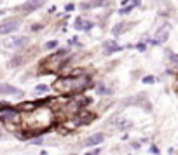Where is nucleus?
<instances>
[{
	"instance_id": "nucleus-1",
	"label": "nucleus",
	"mask_w": 178,
	"mask_h": 155,
	"mask_svg": "<svg viewBox=\"0 0 178 155\" xmlns=\"http://www.w3.org/2000/svg\"><path fill=\"white\" fill-rule=\"evenodd\" d=\"M18 28H19V21H18V19H9V21L0 25V35L12 33V31H16Z\"/></svg>"
},
{
	"instance_id": "nucleus-2",
	"label": "nucleus",
	"mask_w": 178,
	"mask_h": 155,
	"mask_svg": "<svg viewBox=\"0 0 178 155\" xmlns=\"http://www.w3.org/2000/svg\"><path fill=\"white\" fill-rule=\"evenodd\" d=\"M0 94H9V96H19L23 94L21 89H18L11 84H0Z\"/></svg>"
},
{
	"instance_id": "nucleus-3",
	"label": "nucleus",
	"mask_w": 178,
	"mask_h": 155,
	"mask_svg": "<svg viewBox=\"0 0 178 155\" xmlns=\"http://www.w3.org/2000/svg\"><path fill=\"white\" fill-rule=\"evenodd\" d=\"M44 4H45V0H26V4L23 5V9H25V12H33L39 7H42Z\"/></svg>"
},
{
	"instance_id": "nucleus-4",
	"label": "nucleus",
	"mask_w": 178,
	"mask_h": 155,
	"mask_svg": "<svg viewBox=\"0 0 178 155\" xmlns=\"http://www.w3.org/2000/svg\"><path fill=\"white\" fill-rule=\"evenodd\" d=\"M103 140H105V136H103V134H94L93 138H89V140H86V141H84V145H86V147H91V145H98V143H101Z\"/></svg>"
},
{
	"instance_id": "nucleus-5",
	"label": "nucleus",
	"mask_w": 178,
	"mask_h": 155,
	"mask_svg": "<svg viewBox=\"0 0 178 155\" xmlns=\"http://www.w3.org/2000/svg\"><path fill=\"white\" fill-rule=\"evenodd\" d=\"M75 28L77 30H91L93 28V23L91 21H84V19L77 18V21H75Z\"/></svg>"
},
{
	"instance_id": "nucleus-6",
	"label": "nucleus",
	"mask_w": 178,
	"mask_h": 155,
	"mask_svg": "<svg viewBox=\"0 0 178 155\" xmlns=\"http://www.w3.org/2000/svg\"><path fill=\"white\" fill-rule=\"evenodd\" d=\"M168 33H170V25H164L163 28L157 31V35H156V38H157V42H163L164 38L168 37Z\"/></svg>"
},
{
	"instance_id": "nucleus-7",
	"label": "nucleus",
	"mask_w": 178,
	"mask_h": 155,
	"mask_svg": "<svg viewBox=\"0 0 178 155\" xmlns=\"http://www.w3.org/2000/svg\"><path fill=\"white\" fill-rule=\"evenodd\" d=\"M122 47L121 45H117L114 40H110V42L105 44V54H110V52H115V51H121Z\"/></svg>"
},
{
	"instance_id": "nucleus-8",
	"label": "nucleus",
	"mask_w": 178,
	"mask_h": 155,
	"mask_svg": "<svg viewBox=\"0 0 178 155\" xmlns=\"http://www.w3.org/2000/svg\"><path fill=\"white\" fill-rule=\"evenodd\" d=\"M18 113L14 112V110H11V108H5V110H2L0 112V119L2 120H7V119H14Z\"/></svg>"
},
{
	"instance_id": "nucleus-9",
	"label": "nucleus",
	"mask_w": 178,
	"mask_h": 155,
	"mask_svg": "<svg viewBox=\"0 0 178 155\" xmlns=\"http://www.w3.org/2000/svg\"><path fill=\"white\" fill-rule=\"evenodd\" d=\"M94 5H107V2L105 0H93V2L82 4V9H89V7H94Z\"/></svg>"
},
{
	"instance_id": "nucleus-10",
	"label": "nucleus",
	"mask_w": 178,
	"mask_h": 155,
	"mask_svg": "<svg viewBox=\"0 0 178 155\" xmlns=\"http://www.w3.org/2000/svg\"><path fill=\"white\" fill-rule=\"evenodd\" d=\"M12 45H25V44H26V38H25V37H16V40H12Z\"/></svg>"
},
{
	"instance_id": "nucleus-11",
	"label": "nucleus",
	"mask_w": 178,
	"mask_h": 155,
	"mask_svg": "<svg viewBox=\"0 0 178 155\" xmlns=\"http://www.w3.org/2000/svg\"><path fill=\"white\" fill-rule=\"evenodd\" d=\"M35 89H37V92H47V89H49V87H47V85H42V84H40V85H37Z\"/></svg>"
},
{
	"instance_id": "nucleus-12",
	"label": "nucleus",
	"mask_w": 178,
	"mask_h": 155,
	"mask_svg": "<svg viewBox=\"0 0 178 155\" xmlns=\"http://www.w3.org/2000/svg\"><path fill=\"white\" fill-rule=\"evenodd\" d=\"M154 80H156L154 77H145V78H143V82H145V84H152Z\"/></svg>"
},
{
	"instance_id": "nucleus-13",
	"label": "nucleus",
	"mask_w": 178,
	"mask_h": 155,
	"mask_svg": "<svg viewBox=\"0 0 178 155\" xmlns=\"http://www.w3.org/2000/svg\"><path fill=\"white\" fill-rule=\"evenodd\" d=\"M56 45H58V42L54 40V42H47V45H45V47H47V49H52V47H56Z\"/></svg>"
},
{
	"instance_id": "nucleus-14",
	"label": "nucleus",
	"mask_w": 178,
	"mask_h": 155,
	"mask_svg": "<svg viewBox=\"0 0 178 155\" xmlns=\"http://www.w3.org/2000/svg\"><path fill=\"white\" fill-rule=\"evenodd\" d=\"M150 152H152V153H159V150H157V147H150Z\"/></svg>"
},
{
	"instance_id": "nucleus-15",
	"label": "nucleus",
	"mask_w": 178,
	"mask_h": 155,
	"mask_svg": "<svg viewBox=\"0 0 178 155\" xmlns=\"http://www.w3.org/2000/svg\"><path fill=\"white\" fill-rule=\"evenodd\" d=\"M2 14H4V11H0V16H2Z\"/></svg>"
}]
</instances>
